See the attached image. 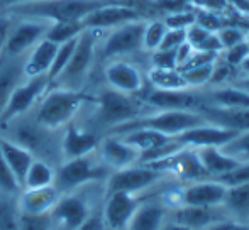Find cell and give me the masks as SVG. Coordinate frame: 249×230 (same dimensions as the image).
<instances>
[{"label": "cell", "instance_id": "obj_1", "mask_svg": "<svg viewBox=\"0 0 249 230\" xmlns=\"http://www.w3.org/2000/svg\"><path fill=\"white\" fill-rule=\"evenodd\" d=\"M0 134L26 148L34 158L48 161L54 168L63 163L61 131H53L37 124L31 112L0 124Z\"/></svg>", "mask_w": 249, "mask_h": 230}, {"label": "cell", "instance_id": "obj_2", "mask_svg": "<svg viewBox=\"0 0 249 230\" xmlns=\"http://www.w3.org/2000/svg\"><path fill=\"white\" fill-rule=\"evenodd\" d=\"M89 102L90 97L85 93V90L80 92V90H68L51 85L31 114L37 124L53 131H61L73 120H76Z\"/></svg>", "mask_w": 249, "mask_h": 230}, {"label": "cell", "instance_id": "obj_3", "mask_svg": "<svg viewBox=\"0 0 249 230\" xmlns=\"http://www.w3.org/2000/svg\"><path fill=\"white\" fill-rule=\"evenodd\" d=\"M119 0H36L7 7L14 17H34L48 22H82L90 12Z\"/></svg>", "mask_w": 249, "mask_h": 230}, {"label": "cell", "instance_id": "obj_4", "mask_svg": "<svg viewBox=\"0 0 249 230\" xmlns=\"http://www.w3.org/2000/svg\"><path fill=\"white\" fill-rule=\"evenodd\" d=\"M90 103L93 105V127L92 129H112L119 125L131 122L142 115V105L141 99L136 95H127L121 93L117 90H112L105 86L100 90L93 99H90Z\"/></svg>", "mask_w": 249, "mask_h": 230}, {"label": "cell", "instance_id": "obj_5", "mask_svg": "<svg viewBox=\"0 0 249 230\" xmlns=\"http://www.w3.org/2000/svg\"><path fill=\"white\" fill-rule=\"evenodd\" d=\"M100 31L93 29H83L82 34L78 36L76 46L73 49V54L63 71L56 76V80L51 83L54 86H61V88L68 90H85V85L90 78L97 59V49H99V43L102 37Z\"/></svg>", "mask_w": 249, "mask_h": 230}, {"label": "cell", "instance_id": "obj_6", "mask_svg": "<svg viewBox=\"0 0 249 230\" xmlns=\"http://www.w3.org/2000/svg\"><path fill=\"white\" fill-rule=\"evenodd\" d=\"M110 173L95 151L80 158L65 159L61 164L56 166L54 186L59 193H68L90 184L105 183Z\"/></svg>", "mask_w": 249, "mask_h": 230}, {"label": "cell", "instance_id": "obj_7", "mask_svg": "<svg viewBox=\"0 0 249 230\" xmlns=\"http://www.w3.org/2000/svg\"><path fill=\"white\" fill-rule=\"evenodd\" d=\"M207 122L197 110H156L148 115H139L138 118L108 131L107 134H124L132 129H153L170 137H177L181 132Z\"/></svg>", "mask_w": 249, "mask_h": 230}, {"label": "cell", "instance_id": "obj_8", "mask_svg": "<svg viewBox=\"0 0 249 230\" xmlns=\"http://www.w3.org/2000/svg\"><path fill=\"white\" fill-rule=\"evenodd\" d=\"M146 20L138 19L105 31L100 37L97 59L108 61L114 58H127L142 51V33Z\"/></svg>", "mask_w": 249, "mask_h": 230}, {"label": "cell", "instance_id": "obj_9", "mask_svg": "<svg viewBox=\"0 0 249 230\" xmlns=\"http://www.w3.org/2000/svg\"><path fill=\"white\" fill-rule=\"evenodd\" d=\"M90 186H93V184H90ZM90 186L59 195L54 208L50 212L53 230H76L95 212L89 193Z\"/></svg>", "mask_w": 249, "mask_h": 230}, {"label": "cell", "instance_id": "obj_10", "mask_svg": "<svg viewBox=\"0 0 249 230\" xmlns=\"http://www.w3.org/2000/svg\"><path fill=\"white\" fill-rule=\"evenodd\" d=\"M51 82L48 75H36V76H24L17 86L12 90L2 114H0V124L9 122L20 115L33 112L36 105L41 102L44 93L50 90Z\"/></svg>", "mask_w": 249, "mask_h": 230}, {"label": "cell", "instance_id": "obj_11", "mask_svg": "<svg viewBox=\"0 0 249 230\" xmlns=\"http://www.w3.org/2000/svg\"><path fill=\"white\" fill-rule=\"evenodd\" d=\"M166 176L168 174L164 171H160L149 164L138 163V164H132L129 168L112 171L104 183V191L105 193L124 191V193L141 195L142 191L161 183Z\"/></svg>", "mask_w": 249, "mask_h": 230}, {"label": "cell", "instance_id": "obj_12", "mask_svg": "<svg viewBox=\"0 0 249 230\" xmlns=\"http://www.w3.org/2000/svg\"><path fill=\"white\" fill-rule=\"evenodd\" d=\"M51 22L34 17H16L7 36L2 54L7 58H26V54L46 36Z\"/></svg>", "mask_w": 249, "mask_h": 230}, {"label": "cell", "instance_id": "obj_13", "mask_svg": "<svg viewBox=\"0 0 249 230\" xmlns=\"http://www.w3.org/2000/svg\"><path fill=\"white\" fill-rule=\"evenodd\" d=\"M141 102L154 110H197L205 103L203 93H197L192 88L181 90H161L151 86L142 90ZM138 95V97H139Z\"/></svg>", "mask_w": 249, "mask_h": 230}, {"label": "cell", "instance_id": "obj_14", "mask_svg": "<svg viewBox=\"0 0 249 230\" xmlns=\"http://www.w3.org/2000/svg\"><path fill=\"white\" fill-rule=\"evenodd\" d=\"M104 80L105 86L127 95L138 97L144 90V75L138 65L129 61L127 58H114L105 61Z\"/></svg>", "mask_w": 249, "mask_h": 230}, {"label": "cell", "instance_id": "obj_15", "mask_svg": "<svg viewBox=\"0 0 249 230\" xmlns=\"http://www.w3.org/2000/svg\"><path fill=\"white\" fill-rule=\"evenodd\" d=\"M97 154L110 171L138 164L141 159V152L117 134H105L104 137H100Z\"/></svg>", "mask_w": 249, "mask_h": 230}, {"label": "cell", "instance_id": "obj_16", "mask_svg": "<svg viewBox=\"0 0 249 230\" xmlns=\"http://www.w3.org/2000/svg\"><path fill=\"white\" fill-rule=\"evenodd\" d=\"M99 132L92 127L78 124L73 120L65 129H61V156L65 159L80 158V156L90 154L97 151V146L100 142Z\"/></svg>", "mask_w": 249, "mask_h": 230}, {"label": "cell", "instance_id": "obj_17", "mask_svg": "<svg viewBox=\"0 0 249 230\" xmlns=\"http://www.w3.org/2000/svg\"><path fill=\"white\" fill-rule=\"evenodd\" d=\"M141 19L139 12L134 7L127 5L122 0L119 2H112L107 3L104 7H99L97 10L90 12L85 19L82 20L83 27L85 29H93V31H110L117 26H122L125 22H131V20H138Z\"/></svg>", "mask_w": 249, "mask_h": 230}, {"label": "cell", "instance_id": "obj_18", "mask_svg": "<svg viewBox=\"0 0 249 230\" xmlns=\"http://www.w3.org/2000/svg\"><path fill=\"white\" fill-rule=\"evenodd\" d=\"M141 200L139 195L124 193V191H114V193H105L104 207H102V217L112 230H124L127 222L131 220L132 214L139 207Z\"/></svg>", "mask_w": 249, "mask_h": 230}, {"label": "cell", "instance_id": "obj_19", "mask_svg": "<svg viewBox=\"0 0 249 230\" xmlns=\"http://www.w3.org/2000/svg\"><path fill=\"white\" fill-rule=\"evenodd\" d=\"M227 186L219 180L207 178V180L192 181L181 190L180 205L190 207H219L224 203Z\"/></svg>", "mask_w": 249, "mask_h": 230}, {"label": "cell", "instance_id": "obj_20", "mask_svg": "<svg viewBox=\"0 0 249 230\" xmlns=\"http://www.w3.org/2000/svg\"><path fill=\"white\" fill-rule=\"evenodd\" d=\"M229 218L226 208L219 207H190V205H180L171 212V222L183 225L192 230H207L217 222Z\"/></svg>", "mask_w": 249, "mask_h": 230}, {"label": "cell", "instance_id": "obj_21", "mask_svg": "<svg viewBox=\"0 0 249 230\" xmlns=\"http://www.w3.org/2000/svg\"><path fill=\"white\" fill-rule=\"evenodd\" d=\"M236 134L237 132L231 131V129H224L220 125L203 122V124L195 125V127L181 132L175 139L183 148L197 149V148H207V146H217V148H220L226 142H229Z\"/></svg>", "mask_w": 249, "mask_h": 230}, {"label": "cell", "instance_id": "obj_22", "mask_svg": "<svg viewBox=\"0 0 249 230\" xmlns=\"http://www.w3.org/2000/svg\"><path fill=\"white\" fill-rule=\"evenodd\" d=\"M168 207L161 201H142L124 230H163L168 218Z\"/></svg>", "mask_w": 249, "mask_h": 230}, {"label": "cell", "instance_id": "obj_23", "mask_svg": "<svg viewBox=\"0 0 249 230\" xmlns=\"http://www.w3.org/2000/svg\"><path fill=\"white\" fill-rule=\"evenodd\" d=\"M59 190L51 184L44 188H33V190H20L17 195L19 208L22 214H33V215H43L50 214L54 208L56 201L59 198Z\"/></svg>", "mask_w": 249, "mask_h": 230}, {"label": "cell", "instance_id": "obj_24", "mask_svg": "<svg viewBox=\"0 0 249 230\" xmlns=\"http://www.w3.org/2000/svg\"><path fill=\"white\" fill-rule=\"evenodd\" d=\"M207 122L231 129L234 132H243L249 129V109H224L203 103L198 109Z\"/></svg>", "mask_w": 249, "mask_h": 230}, {"label": "cell", "instance_id": "obj_25", "mask_svg": "<svg viewBox=\"0 0 249 230\" xmlns=\"http://www.w3.org/2000/svg\"><path fill=\"white\" fill-rule=\"evenodd\" d=\"M205 97L207 105L224 107V109H249V92L237 86L236 83L222 86H210Z\"/></svg>", "mask_w": 249, "mask_h": 230}, {"label": "cell", "instance_id": "obj_26", "mask_svg": "<svg viewBox=\"0 0 249 230\" xmlns=\"http://www.w3.org/2000/svg\"><path fill=\"white\" fill-rule=\"evenodd\" d=\"M56 51H58V44L43 37L24 58V75H48L53 65V59L56 56Z\"/></svg>", "mask_w": 249, "mask_h": 230}, {"label": "cell", "instance_id": "obj_27", "mask_svg": "<svg viewBox=\"0 0 249 230\" xmlns=\"http://www.w3.org/2000/svg\"><path fill=\"white\" fill-rule=\"evenodd\" d=\"M0 151L5 159L7 166H9L10 173L16 176V180L19 181V184H22V180L26 176L27 169H29L31 163L34 161V156L27 151L26 148L19 146L17 142L7 139L5 135L0 134ZM22 190V188H20Z\"/></svg>", "mask_w": 249, "mask_h": 230}, {"label": "cell", "instance_id": "obj_28", "mask_svg": "<svg viewBox=\"0 0 249 230\" xmlns=\"http://www.w3.org/2000/svg\"><path fill=\"white\" fill-rule=\"evenodd\" d=\"M197 156L202 163L203 169L209 174V178L213 180H219L220 176L227 174L229 171H232L239 163L236 159H232L231 156H227L217 146H207V148H197Z\"/></svg>", "mask_w": 249, "mask_h": 230}, {"label": "cell", "instance_id": "obj_29", "mask_svg": "<svg viewBox=\"0 0 249 230\" xmlns=\"http://www.w3.org/2000/svg\"><path fill=\"white\" fill-rule=\"evenodd\" d=\"M24 76V58H7L3 54L0 56V114L12 90Z\"/></svg>", "mask_w": 249, "mask_h": 230}, {"label": "cell", "instance_id": "obj_30", "mask_svg": "<svg viewBox=\"0 0 249 230\" xmlns=\"http://www.w3.org/2000/svg\"><path fill=\"white\" fill-rule=\"evenodd\" d=\"M222 207L229 218L239 222H249V183L227 186Z\"/></svg>", "mask_w": 249, "mask_h": 230}, {"label": "cell", "instance_id": "obj_31", "mask_svg": "<svg viewBox=\"0 0 249 230\" xmlns=\"http://www.w3.org/2000/svg\"><path fill=\"white\" fill-rule=\"evenodd\" d=\"M54 176H56V168L50 164L48 161L34 158V161L31 163L29 169H27L26 176L22 180L20 188L22 190H33V188H44L54 184Z\"/></svg>", "mask_w": 249, "mask_h": 230}, {"label": "cell", "instance_id": "obj_32", "mask_svg": "<svg viewBox=\"0 0 249 230\" xmlns=\"http://www.w3.org/2000/svg\"><path fill=\"white\" fill-rule=\"evenodd\" d=\"M187 43L194 48L195 51H203V53H222V46L217 37V33L205 29V27L194 24L187 29Z\"/></svg>", "mask_w": 249, "mask_h": 230}, {"label": "cell", "instance_id": "obj_33", "mask_svg": "<svg viewBox=\"0 0 249 230\" xmlns=\"http://www.w3.org/2000/svg\"><path fill=\"white\" fill-rule=\"evenodd\" d=\"M148 80L151 86L161 90H181L188 88L183 75L178 68H151Z\"/></svg>", "mask_w": 249, "mask_h": 230}, {"label": "cell", "instance_id": "obj_34", "mask_svg": "<svg viewBox=\"0 0 249 230\" xmlns=\"http://www.w3.org/2000/svg\"><path fill=\"white\" fill-rule=\"evenodd\" d=\"M20 208L17 195L0 191V230H19Z\"/></svg>", "mask_w": 249, "mask_h": 230}, {"label": "cell", "instance_id": "obj_35", "mask_svg": "<svg viewBox=\"0 0 249 230\" xmlns=\"http://www.w3.org/2000/svg\"><path fill=\"white\" fill-rule=\"evenodd\" d=\"M83 29L85 27H83L82 22H51L50 29H48L44 37L56 44H61L70 39L78 37Z\"/></svg>", "mask_w": 249, "mask_h": 230}, {"label": "cell", "instance_id": "obj_36", "mask_svg": "<svg viewBox=\"0 0 249 230\" xmlns=\"http://www.w3.org/2000/svg\"><path fill=\"white\" fill-rule=\"evenodd\" d=\"M213 63H215V61H213ZM213 63H207V65L190 66V68L180 69L188 88H192V90H202V88H205V86H209L210 75H212V68H213Z\"/></svg>", "mask_w": 249, "mask_h": 230}, {"label": "cell", "instance_id": "obj_37", "mask_svg": "<svg viewBox=\"0 0 249 230\" xmlns=\"http://www.w3.org/2000/svg\"><path fill=\"white\" fill-rule=\"evenodd\" d=\"M220 149L237 163H249V129L237 132L229 142L220 146Z\"/></svg>", "mask_w": 249, "mask_h": 230}, {"label": "cell", "instance_id": "obj_38", "mask_svg": "<svg viewBox=\"0 0 249 230\" xmlns=\"http://www.w3.org/2000/svg\"><path fill=\"white\" fill-rule=\"evenodd\" d=\"M168 27L164 20H146L144 33H142V51L153 53L161 46Z\"/></svg>", "mask_w": 249, "mask_h": 230}, {"label": "cell", "instance_id": "obj_39", "mask_svg": "<svg viewBox=\"0 0 249 230\" xmlns=\"http://www.w3.org/2000/svg\"><path fill=\"white\" fill-rule=\"evenodd\" d=\"M76 41H78V37L66 41V43L58 44L56 56H54V59H53V65H51L50 71H48V78H50L51 83L54 82L56 76L63 71V68L66 66V63L70 61V58H71V54H73V49H75V46H76Z\"/></svg>", "mask_w": 249, "mask_h": 230}, {"label": "cell", "instance_id": "obj_40", "mask_svg": "<svg viewBox=\"0 0 249 230\" xmlns=\"http://www.w3.org/2000/svg\"><path fill=\"white\" fill-rule=\"evenodd\" d=\"M234 66H231L222 56L219 54V58L215 59L212 68V75H210V82L209 86H222V85H229L234 83Z\"/></svg>", "mask_w": 249, "mask_h": 230}, {"label": "cell", "instance_id": "obj_41", "mask_svg": "<svg viewBox=\"0 0 249 230\" xmlns=\"http://www.w3.org/2000/svg\"><path fill=\"white\" fill-rule=\"evenodd\" d=\"M19 230H53V222L50 214L33 215L20 212Z\"/></svg>", "mask_w": 249, "mask_h": 230}, {"label": "cell", "instance_id": "obj_42", "mask_svg": "<svg viewBox=\"0 0 249 230\" xmlns=\"http://www.w3.org/2000/svg\"><path fill=\"white\" fill-rule=\"evenodd\" d=\"M217 37H219V41H220L222 51H226V49H229V48L236 46V44L243 43V41L246 39V31L236 26H224L220 31H217Z\"/></svg>", "mask_w": 249, "mask_h": 230}, {"label": "cell", "instance_id": "obj_43", "mask_svg": "<svg viewBox=\"0 0 249 230\" xmlns=\"http://www.w3.org/2000/svg\"><path fill=\"white\" fill-rule=\"evenodd\" d=\"M0 191H3V193H12V195L20 193L19 181L10 173L9 166H7L5 159H3V156H2V151H0Z\"/></svg>", "mask_w": 249, "mask_h": 230}, {"label": "cell", "instance_id": "obj_44", "mask_svg": "<svg viewBox=\"0 0 249 230\" xmlns=\"http://www.w3.org/2000/svg\"><path fill=\"white\" fill-rule=\"evenodd\" d=\"M164 24L168 29H188L197 22V14L194 12H175L164 17Z\"/></svg>", "mask_w": 249, "mask_h": 230}, {"label": "cell", "instance_id": "obj_45", "mask_svg": "<svg viewBox=\"0 0 249 230\" xmlns=\"http://www.w3.org/2000/svg\"><path fill=\"white\" fill-rule=\"evenodd\" d=\"M153 68H178L177 49H156L151 53Z\"/></svg>", "mask_w": 249, "mask_h": 230}, {"label": "cell", "instance_id": "obj_46", "mask_svg": "<svg viewBox=\"0 0 249 230\" xmlns=\"http://www.w3.org/2000/svg\"><path fill=\"white\" fill-rule=\"evenodd\" d=\"M248 54H249V44L246 43V39H244L243 43H239V44H236V46L229 48V49L222 51V53H220V56L226 59L231 66H234V68L237 69Z\"/></svg>", "mask_w": 249, "mask_h": 230}, {"label": "cell", "instance_id": "obj_47", "mask_svg": "<svg viewBox=\"0 0 249 230\" xmlns=\"http://www.w3.org/2000/svg\"><path fill=\"white\" fill-rule=\"evenodd\" d=\"M226 186H232V184L249 183V163H239L232 171L219 178Z\"/></svg>", "mask_w": 249, "mask_h": 230}, {"label": "cell", "instance_id": "obj_48", "mask_svg": "<svg viewBox=\"0 0 249 230\" xmlns=\"http://www.w3.org/2000/svg\"><path fill=\"white\" fill-rule=\"evenodd\" d=\"M187 41V29H168L158 49H178Z\"/></svg>", "mask_w": 249, "mask_h": 230}, {"label": "cell", "instance_id": "obj_49", "mask_svg": "<svg viewBox=\"0 0 249 230\" xmlns=\"http://www.w3.org/2000/svg\"><path fill=\"white\" fill-rule=\"evenodd\" d=\"M198 26L205 27V29L212 31V33H217L224 27V22L220 20L219 16H215L213 12H198L197 14V22Z\"/></svg>", "mask_w": 249, "mask_h": 230}, {"label": "cell", "instance_id": "obj_50", "mask_svg": "<svg viewBox=\"0 0 249 230\" xmlns=\"http://www.w3.org/2000/svg\"><path fill=\"white\" fill-rule=\"evenodd\" d=\"M14 20H16V17H14L12 14L0 9V56H2L3 46H5L7 36H9V31H10V27H12Z\"/></svg>", "mask_w": 249, "mask_h": 230}, {"label": "cell", "instance_id": "obj_51", "mask_svg": "<svg viewBox=\"0 0 249 230\" xmlns=\"http://www.w3.org/2000/svg\"><path fill=\"white\" fill-rule=\"evenodd\" d=\"M76 230H107V225H105L104 217H102V210L93 212Z\"/></svg>", "mask_w": 249, "mask_h": 230}, {"label": "cell", "instance_id": "obj_52", "mask_svg": "<svg viewBox=\"0 0 249 230\" xmlns=\"http://www.w3.org/2000/svg\"><path fill=\"white\" fill-rule=\"evenodd\" d=\"M207 230H249V222H239L234 218H226L222 222H217Z\"/></svg>", "mask_w": 249, "mask_h": 230}, {"label": "cell", "instance_id": "obj_53", "mask_svg": "<svg viewBox=\"0 0 249 230\" xmlns=\"http://www.w3.org/2000/svg\"><path fill=\"white\" fill-rule=\"evenodd\" d=\"M26 2H36V0H0V9H7L16 3H26Z\"/></svg>", "mask_w": 249, "mask_h": 230}, {"label": "cell", "instance_id": "obj_54", "mask_svg": "<svg viewBox=\"0 0 249 230\" xmlns=\"http://www.w3.org/2000/svg\"><path fill=\"white\" fill-rule=\"evenodd\" d=\"M234 83L237 86H241V88H244L246 92H249V76H239L237 80H234Z\"/></svg>", "mask_w": 249, "mask_h": 230}, {"label": "cell", "instance_id": "obj_55", "mask_svg": "<svg viewBox=\"0 0 249 230\" xmlns=\"http://www.w3.org/2000/svg\"><path fill=\"white\" fill-rule=\"evenodd\" d=\"M241 71V76H249V54L246 58H244V61L239 65V68H237Z\"/></svg>", "mask_w": 249, "mask_h": 230}, {"label": "cell", "instance_id": "obj_56", "mask_svg": "<svg viewBox=\"0 0 249 230\" xmlns=\"http://www.w3.org/2000/svg\"><path fill=\"white\" fill-rule=\"evenodd\" d=\"M163 230H192V229L183 227V225H178V224H175V222H170V224H164Z\"/></svg>", "mask_w": 249, "mask_h": 230}, {"label": "cell", "instance_id": "obj_57", "mask_svg": "<svg viewBox=\"0 0 249 230\" xmlns=\"http://www.w3.org/2000/svg\"><path fill=\"white\" fill-rule=\"evenodd\" d=\"M246 43L249 44V31H246Z\"/></svg>", "mask_w": 249, "mask_h": 230}, {"label": "cell", "instance_id": "obj_58", "mask_svg": "<svg viewBox=\"0 0 249 230\" xmlns=\"http://www.w3.org/2000/svg\"><path fill=\"white\" fill-rule=\"evenodd\" d=\"M107 230H112V229H107Z\"/></svg>", "mask_w": 249, "mask_h": 230}]
</instances>
